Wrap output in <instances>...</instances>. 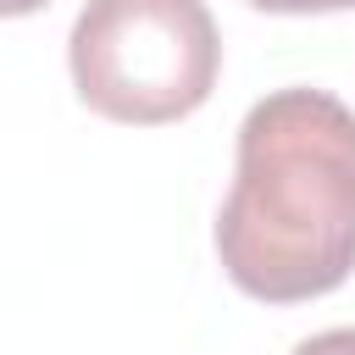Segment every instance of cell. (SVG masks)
I'll return each mask as SVG.
<instances>
[{
  "mask_svg": "<svg viewBox=\"0 0 355 355\" xmlns=\"http://www.w3.org/2000/svg\"><path fill=\"white\" fill-rule=\"evenodd\" d=\"M216 255L266 305L333 294L355 272V111L338 94L294 83L244 111Z\"/></svg>",
  "mask_w": 355,
  "mask_h": 355,
  "instance_id": "cell-1",
  "label": "cell"
},
{
  "mask_svg": "<svg viewBox=\"0 0 355 355\" xmlns=\"http://www.w3.org/2000/svg\"><path fill=\"white\" fill-rule=\"evenodd\" d=\"M78 100L105 122L161 128L216 89L222 33L205 0H89L67 39Z\"/></svg>",
  "mask_w": 355,
  "mask_h": 355,
  "instance_id": "cell-2",
  "label": "cell"
},
{
  "mask_svg": "<svg viewBox=\"0 0 355 355\" xmlns=\"http://www.w3.org/2000/svg\"><path fill=\"white\" fill-rule=\"evenodd\" d=\"M294 355H355V327H327L294 344Z\"/></svg>",
  "mask_w": 355,
  "mask_h": 355,
  "instance_id": "cell-3",
  "label": "cell"
},
{
  "mask_svg": "<svg viewBox=\"0 0 355 355\" xmlns=\"http://www.w3.org/2000/svg\"><path fill=\"white\" fill-rule=\"evenodd\" d=\"M255 11H277V17H311V11H349L355 0H250Z\"/></svg>",
  "mask_w": 355,
  "mask_h": 355,
  "instance_id": "cell-4",
  "label": "cell"
},
{
  "mask_svg": "<svg viewBox=\"0 0 355 355\" xmlns=\"http://www.w3.org/2000/svg\"><path fill=\"white\" fill-rule=\"evenodd\" d=\"M39 6H50V0H0L6 17H28V11H39Z\"/></svg>",
  "mask_w": 355,
  "mask_h": 355,
  "instance_id": "cell-5",
  "label": "cell"
}]
</instances>
